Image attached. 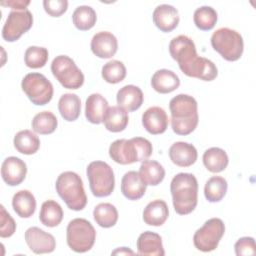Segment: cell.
I'll return each mask as SVG.
<instances>
[{
  "label": "cell",
  "instance_id": "cell-25",
  "mask_svg": "<svg viewBox=\"0 0 256 256\" xmlns=\"http://www.w3.org/2000/svg\"><path fill=\"white\" fill-rule=\"evenodd\" d=\"M12 207L21 218H29L36 210L35 197L28 190H20L12 198Z\"/></svg>",
  "mask_w": 256,
  "mask_h": 256
},
{
  "label": "cell",
  "instance_id": "cell-17",
  "mask_svg": "<svg viewBox=\"0 0 256 256\" xmlns=\"http://www.w3.org/2000/svg\"><path fill=\"white\" fill-rule=\"evenodd\" d=\"M153 22L162 32H170L174 30L179 23L178 10L169 4L158 5L152 14Z\"/></svg>",
  "mask_w": 256,
  "mask_h": 256
},
{
  "label": "cell",
  "instance_id": "cell-20",
  "mask_svg": "<svg viewBox=\"0 0 256 256\" xmlns=\"http://www.w3.org/2000/svg\"><path fill=\"white\" fill-rule=\"evenodd\" d=\"M146 186L136 171L126 172L121 180V192L129 200L142 198L146 192Z\"/></svg>",
  "mask_w": 256,
  "mask_h": 256
},
{
  "label": "cell",
  "instance_id": "cell-8",
  "mask_svg": "<svg viewBox=\"0 0 256 256\" xmlns=\"http://www.w3.org/2000/svg\"><path fill=\"white\" fill-rule=\"evenodd\" d=\"M87 177L92 194L96 197L109 196L115 186V177L109 164L104 161H93L87 166Z\"/></svg>",
  "mask_w": 256,
  "mask_h": 256
},
{
  "label": "cell",
  "instance_id": "cell-42",
  "mask_svg": "<svg viewBox=\"0 0 256 256\" xmlns=\"http://www.w3.org/2000/svg\"><path fill=\"white\" fill-rule=\"evenodd\" d=\"M30 4V1H23V0H17V1H7V2H1V5L3 6H9L13 9L17 10H26L25 8Z\"/></svg>",
  "mask_w": 256,
  "mask_h": 256
},
{
  "label": "cell",
  "instance_id": "cell-32",
  "mask_svg": "<svg viewBox=\"0 0 256 256\" xmlns=\"http://www.w3.org/2000/svg\"><path fill=\"white\" fill-rule=\"evenodd\" d=\"M93 217L100 227L110 228L118 221V211L111 203H100L94 208Z\"/></svg>",
  "mask_w": 256,
  "mask_h": 256
},
{
  "label": "cell",
  "instance_id": "cell-33",
  "mask_svg": "<svg viewBox=\"0 0 256 256\" xmlns=\"http://www.w3.org/2000/svg\"><path fill=\"white\" fill-rule=\"evenodd\" d=\"M96 20H97L96 12L91 6H87V5L78 6L72 14V21L74 26L81 31H86L91 29L95 25Z\"/></svg>",
  "mask_w": 256,
  "mask_h": 256
},
{
  "label": "cell",
  "instance_id": "cell-13",
  "mask_svg": "<svg viewBox=\"0 0 256 256\" xmlns=\"http://www.w3.org/2000/svg\"><path fill=\"white\" fill-rule=\"evenodd\" d=\"M24 237L30 250L36 254L51 253L56 248L54 236L38 227L28 228Z\"/></svg>",
  "mask_w": 256,
  "mask_h": 256
},
{
  "label": "cell",
  "instance_id": "cell-40",
  "mask_svg": "<svg viewBox=\"0 0 256 256\" xmlns=\"http://www.w3.org/2000/svg\"><path fill=\"white\" fill-rule=\"evenodd\" d=\"M235 253L237 256H246V255H255L256 254V245L255 240L252 237H242L234 245Z\"/></svg>",
  "mask_w": 256,
  "mask_h": 256
},
{
  "label": "cell",
  "instance_id": "cell-21",
  "mask_svg": "<svg viewBox=\"0 0 256 256\" xmlns=\"http://www.w3.org/2000/svg\"><path fill=\"white\" fill-rule=\"evenodd\" d=\"M137 250L139 255L163 256L165 254L161 236L152 231H146L139 235Z\"/></svg>",
  "mask_w": 256,
  "mask_h": 256
},
{
  "label": "cell",
  "instance_id": "cell-19",
  "mask_svg": "<svg viewBox=\"0 0 256 256\" xmlns=\"http://www.w3.org/2000/svg\"><path fill=\"white\" fill-rule=\"evenodd\" d=\"M116 99L118 106L127 112H132L141 107L144 96L142 90L138 86L126 85L117 92Z\"/></svg>",
  "mask_w": 256,
  "mask_h": 256
},
{
  "label": "cell",
  "instance_id": "cell-39",
  "mask_svg": "<svg viewBox=\"0 0 256 256\" xmlns=\"http://www.w3.org/2000/svg\"><path fill=\"white\" fill-rule=\"evenodd\" d=\"M16 230V223L11 215L5 210L4 206H0V236L2 238L10 237Z\"/></svg>",
  "mask_w": 256,
  "mask_h": 256
},
{
  "label": "cell",
  "instance_id": "cell-12",
  "mask_svg": "<svg viewBox=\"0 0 256 256\" xmlns=\"http://www.w3.org/2000/svg\"><path fill=\"white\" fill-rule=\"evenodd\" d=\"M33 25V16L29 10H12L5 21L2 29V37L7 42L18 40Z\"/></svg>",
  "mask_w": 256,
  "mask_h": 256
},
{
  "label": "cell",
  "instance_id": "cell-29",
  "mask_svg": "<svg viewBox=\"0 0 256 256\" xmlns=\"http://www.w3.org/2000/svg\"><path fill=\"white\" fill-rule=\"evenodd\" d=\"M58 109L64 120L75 121L81 112L80 98L76 94L65 93L59 99Z\"/></svg>",
  "mask_w": 256,
  "mask_h": 256
},
{
  "label": "cell",
  "instance_id": "cell-2",
  "mask_svg": "<svg viewBox=\"0 0 256 256\" xmlns=\"http://www.w3.org/2000/svg\"><path fill=\"white\" fill-rule=\"evenodd\" d=\"M172 130L178 135H188L198 125V104L194 97L178 94L169 103Z\"/></svg>",
  "mask_w": 256,
  "mask_h": 256
},
{
  "label": "cell",
  "instance_id": "cell-22",
  "mask_svg": "<svg viewBox=\"0 0 256 256\" xmlns=\"http://www.w3.org/2000/svg\"><path fill=\"white\" fill-rule=\"evenodd\" d=\"M152 88L161 94H167L176 90L180 85L179 77L171 70H157L151 78Z\"/></svg>",
  "mask_w": 256,
  "mask_h": 256
},
{
  "label": "cell",
  "instance_id": "cell-15",
  "mask_svg": "<svg viewBox=\"0 0 256 256\" xmlns=\"http://www.w3.org/2000/svg\"><path fill=\"white\" fill-rule=\"evenodd\" d=\"M117 49V38L111 32H98L91 40V50L99 58H111L116 54Z\"/></svg>",
  "mask_w": 256,
  "mask_h": 256
},
{
  "label": "cell",
  "instance_id": "cell-31",
  "mask_svg": "<svg viewBox=\"0 0 256 256\" xmlns=\"http://www.w3.org/2000/svg\"><path fill=\"white\" fill-rule=\"evenodd\" d=\"M39 219L41 223L47 227L58 226L63 219V210L60 204L54 200H47L43 202Z\"/></svg>",
  "mask_w": 256,
  "mask_h": 256
},
{
  "label": "cell",
  "instance_id": "cell-35",
  "mask_svg": "<svg viewBox=\"0 0 256 256\" xmlns=\"http://www.w3.org/2000/svg\"><path fill=\"white\" fill-rule=\"evenodd\" d=\"M227 181L221 176H212L204 187V195L209 202H219L227 192Z\"/></svg>",
  "mask_w": 256,
  "mask_h": 256
},
{
  "label": "cell",
  "instance_id": "cell-36",
  "mask_svg": "<svg viewBox=\"0 0 256 256\" xmlns=\"http://www.w3.org/2000/svg\"><path fill=\"white\" fill-rule=\"evenodd\" d=\"M193 20L200 30H211L217 22V12L211 6H201L195 10Z\"/></svg>",
  "mask_w": 256,
  "mask_h": 256
},
{
  "label": "cell",
  "instance_id": "cell-37",
  "mask_svg": "<svg viewBox=\"0 0 256 256\" xmlns=\"http://www.w3.org/2000/svg\"><path fill=\"white\" fill-rule=\"evenodd\" d=\"M102 77L108 83H119L126 77V67L119 60H111L102 67Z\"/></svg>",
  "mask_w": 256,
  "mask_h": 256
},
{
  "label": "cell",
  "instance_id": "cell-10",
  "mask_svg": "<svg viewBox=\"0 0 256 256\" xmlns=\"http://www.w3.org/2000/svg\"><path fill=\"white\" fill-rule=\"evenodd\" d=\"M21 87L29 100L35 105H46L53 97V85L41 73L32 72L25 75Z\"/></svg>",
  "mask_w": 256,
  "mask_h": 256
},
{
  "label": "cell",
  "instance_id": "cell-43",
  "mask_svg": "<svg viewBox=\"0 0 256 256\" xmlns=\"http://www.w3.org/2000/svg\"><path fill=\"white\" fill-rule=\"evenodd\" d=\"M112 254H113V255H118V254H120V255H127V254H131V255H133V254H134V252H133L132 250L128 249L127 247H121V248H118V249L114 250V251L112 252Z\"/></svg>",
  "mask_w": 256,
  "mask_h": 256
},
{
  "label": "cell",
  "instance_id": "cell-28",
  "mask_svg": "<svg viewBox=\"0 0 256 256\" xmlns=\"http://www.w3.org/2000/svg\"><path fill=\"white\" fill-rule=\"evenodd\" d=\"M203 164L212 173H219L228 165L229 158L227 153L219 147H211L203 154Z\"/></svg>",
  "mask_w": 256,
  "mask_h": 256
},
{
  "label": "cell",
  "instance_id": "cell-41",
  "mask_svg": "<svg viewBox=\"0 0 256 256\" xmlns=\"http://www.w3.org/2000/svg\"><path fill=\"white\" fill-rule=\"evenodd\" d=\"M43 7L47 14L52 17H59L64 14L68 8L67 0H44Z\"/></svg>",
  "mask_w": 256,
  "mask_h": 256
},
{
  "label": "cell",
  "instance_id": "cell-34",
  "mask_svg": "<svg viewBox=\"0 0 256 256\" xmlns=\"http://www.w3.org/2000/svg\"><path fill=\"white\" fill-rule=\"evenodd\" d=\"M58 125L56 116L50 111L37 113L32 119V129L34 132L42 135L53 133Z\"/></svg>",
  "mask_w": 256,
  "mask_h": 256
},
{
  "label": "cell",
  "instance_id": "cell-7",
  "mask_svg": "<svg viewBox=\"0 0 256 256\" xmlns=\"http://www.w3.org/2000/svg\"><path fill=\"white\" fill-rule=\"evenodd\" d=\"M66 239L71 250L77 253H84L93 247L96 239V231L88 220L75 218L67 226Z\"/></svg>",
  "mask_w": 256,
  "mask_h": 256
},
{
  "label": "cell",
  "instance_id": "cell-27",
  "mask_svg": "<svg viewBox=\"0 0 256 256\" xmlns=\"http://www.w3.org/2000/svg\"><path fill=\"white\" fill-rule=\"evenodd\" d=\"M128 114L120 106L108 107L103 117L105 128L110 132H121L128 125Z\"/></svg>",
  "mask_w": 256,
  "mask_h": 256
},
{
  "label": "cell",
  "instance_id": "cell-16",
  "mask_svg": "<svg viewBox=\"0 0 256 256\" xmlns=\"http://www.w3.org/2000/svg\"><path fill=\"white\" fill-rule=\"evenodd\" d=\"M142 124L150 134H162L168 127L167 113L159 106H152L143 113Z\"/></svg>",
  "mask_w": 256,
  "mask_h": 256
},
{
  "label": "cell",
  "instance_id": "cell-5",
  "mask_svg": "<svg viewBox=\"0 0 256 256\" xmlns=\"http://www.w3.org/2000/svg\"><path fill=\"white\" fill-rule=\"evenodd\" d=\"M56 191L67 207L74 211L82 210L87 204V196L81 177L73 171L61 173L55 184Z\"/></svg>",
  "mask_w": 256,
  "mask_h": 256
},
{
  "label": "cell",
  "instance_id": "cell-23",
  "mask_svg": "<svg viewBox=\"0 0 256 256\" xmlns=\"http://www.w3.org/2000/svg\"><path fill=\"white\" fill-rule=\"evenodd\" d=\"M108 109V101L99 93L88 96L85 104V116L90 123L100 124Z\"/></svg>",
  "mask_w": 256,
  "mask_h": 256
},
{
  "label": "cell",
  "instance_id": "cell-6",
  "mask_svg": "<svg viewBox=\"0 0 256 256\" xmlns=\"http://www.w3.org/2000/svg\"><path fill=\"white\" fill-rule=\"evenodd\" d=\"M211 45L227 61H236L243 54L242 36L237 31L227 27L219 28L212 34Z\"/></svg>",
  "mask_w": 256,
  "mask_h": 256
},
{
  "label": "cell",
  "instance_id": "cell-30",
  "mask_svg": "<svg viewBox=\"0 0 256 256\" xmlns=\"http://www.w3.org/2000/svg\"><path fill=\"white\" fill-rule=\"evenodd\" d=\"M13 143L16 150L25 155L36 153L40 147L39 137L30 130H21L16 133Z\"/></svg>",
  "mask_w": 256,
  "mask_h": 256
},
{
  "label": "cell",
  "instance_id": "cell-38",
  "mask_svg": "<svg viewBox=\"0 0 256 256\" xmlns=\"http://www.w3.org/2000/svg\"><path fill=\"white\" fill-rule=\"evenodd\" d=\"M49 53L45 47L30 46L25 51V64L29 68L37 69L45 66L48 61Z\"/></svg>",
  "mask_w": 256,
  "mask_h": 256
},
{
  "label": "cell",
  "instance_id": "cell-3",
  "mask_svg": "<svg viewBox=\"0 0 256 256\" xmlns=\"http://www.w3.org/2000/svg\"><path fill=\"white\" fill-rule=\"evenodd\" d=\"M174 210L180 215L191 213L198 202V182L191 173H178L170 184Z\"/></svg>",
  "mask_w": 256,
  "mask_h": 256
},
{
  "label": "cell",
  "instance_id": "cell-18",
  "mask_svg": "<svg viewBox=\"0 0 256 256\" xmlns=\"http://www.w3.org/2000/svg\"><path fill=\"white\" fill-rule=\"evenodd\" d=\"M169 157L175 165L189 167L196 162L198 153L194 145L179 141L172 144L169 148Z\"/></svg>",
  "mask_w": 256,
  "mask_h": 256
},
{
  "label": "cell",
  "instance_id": "cell-9",
  "mask_svg": "<svg viewBox=\"0 0 256 256\" xmlns=\"http://www.w3.org/2000/svg\"><path fill=\"white\" fill-rule=\"evenodd\" d=\"M53 76L67 89H78L84 83V75L67 55L56 56L51 63Z\"/></svg>",
  "mask_w": 256,
  "mask_h": 256
},
{
  "label": "cell",
  "instance_id": "cell-11",
  "mask_svg": "<svg viewBox=\"0 0 256 256\" xmlns=\"http://www.w3.org/2000/svg\"><path fill=\"white\" fill-rule=\"evenodd\" d=\"M225 232V225L220 218H211L199 228L193 236L194 246L202 252H210L218 247Z\"/></svg>",
  "mask_w": 256,
  "mask_h": 256
},
{
  "label": "cell",
  "instance_id": "cell-1",
  "mask_svg": "<svg viewBox=\"0 0 256 256\" xmlns=\"http://www.w3.org/2000/svg\"><path fill=\"white\" fill-rule=\"evenodd\" d=\"M169 52L177 61L180 70L189 77L212 81L218 75L215 64L207 58L198 56L193 40L186 35L174 37L169 43Z\"/></svg>",
  "mask_w": 256,
  "mask_h": 256
},
{
  "label": "cell",
  "instance_id": "cell-26",
  "mask_svg": "<svg viewBox=\"0 0 256 256\" xmlns=\"http://www.w3.org/2000/svg\"><path fill=\"white\" fill-rule=\"evenodd\" d=\"M139 176L146 185L156 186L165 177V169L155 160H144L139 168Z\"/></svg>",
  "mask_w": 256,
  "mask_h": 256
},
{
  "label": "cell",
  "instance_id": "cell-14",
  "mask_svg": "<svg viewBox=\"0 0 256 256\" xmlns=\"http://www.w3.org/2000/svg\"><path fill=\"white\" fill-rule=\"evenodd\" d=\"M27 173V166L23 160L18 157H7L1 166V176L4 182L10 186L21 184Z\"/></svg>",
  "mask_w": 256,
  "mask_h": 256
},
{
  "label": "cell",
  "instance_id": "cell-4",
  "mask_svg": "<svg viewBox=\"0 0 256 256\" xmlns=\"http://www.w3.org/2000/svg\"><path fill=\"white\" fill-rule=\"evenodd\" d=\"M153 151L151 142L143 137L117 139L109 147V155L118 164L127 165L147 160Z\"/></svg>",
  "mask_w": 256,
  "mask_h": 256
},
{
  "label": "cell",
  "instance_id": "cell-24",
  "mask_svg": "<svg viewBox=\"0 0 256 256\" xmlns=\"http://www.w3.org/2000/svg\"><path fill=\"white\" fill-rule=\"evenodd\" d=\"M169 216V209L165 201L156 199L147 204L143 211V220L150 226H161Z\"/></svg>",
  "mask_w": 256,
  "mask_h": 256
}]
</instances>
